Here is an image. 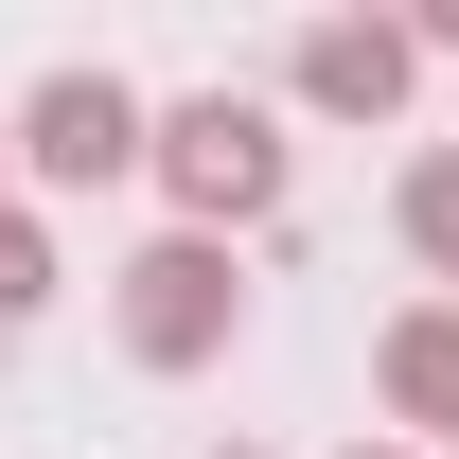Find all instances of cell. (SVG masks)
I'll list each match as a JSON object with an SVG mask.
<instances>
[{"label":"cell","mask_w":459,"mask_h":459,"mask_svg":"<svg viewBox=\"0 0 459 459\" xmlns=\"http://www.w3.org/2000/svg\"><path fill=\"white\" fill-rule=\"evenodd\" d=\"M36 318H54V212L18 195L0 212V336H36Z\"/></svg>","instance_id":"7"},{"label":"cell","mask_w":459,"mask_h":459,"mask_svg":"<svg viewBox=\"0 0 459 459\" xmlns=\"http://www.w3.org/2000/svg\"><path fill=\"white\" fill-rule=\"evenodd\" d=\"M0 212H18V124H0Z\"/></svg>","instance_id":"8"},{"label":"cell","mask_w":459,"mask_h":459,"mask_svg":"<svg viewBox=\"0 0 459 459\" xmlns=\"http://www.w3.org/2000/svg\"><path fill=\"white\" fill-rule=\"evenodd\" d=\"M18 177H36V195L160 177V107H142L124 71H36V107H18Z\"/></svg>","instance_id":"2"},{"label":"cell","mask_w":459,"mask_h":459,"mask_svg":"<svg viewBox=\"0 0 459 459\" xmlns=\"http://www.w3.org/2000/svg\"><path fill=\"white\" fill-rule=\"evenodd\" d=\"M230 459H265V442H230Z\"/></svg>","instance_id":"10"},{"label":"cell","mask_w":459,"mask_h":459,"mask_svg":"<svg viewBox=\"0 0 459 459\" xmlns=\"http://www.w3.org/2000/svg\"><path fill=\"white\" fill-rule=\"evenodd\" d=\"M406 71H424V36H406V18H300L283 89H300L318 124H389V107H406Z\"/></svg>","instance_id":"4"},{"label":"cell","mask_w":459,"mask_h":459,"mask_svg":"<svg viewBox=\"0 0 459 459\" xmlns=\"http://www.w3.org/2000/svg\"><path fill=\"white\" fill-rule=\"evenodd\" d=\"M389 230H406V247H424V265H442V283H459V142H424V160H406V195H389Z\"/></svg>","instance_id":"6"},{"label":"cell","mask_w":459,"mask_h":459,"mask_svg":"<svg viewBox=\"0 0 459 459\" xmlns=\"http://www.w3.org/2000/svg\"><path fill=\"white\" fill-rule=\"evenodd\" d=\"M107 318H124V353H142V371H212V353L247 336V283H230L212 230H160V247L107 283Z\"/></svg>","instance_id":"3"},{"label":"cell","mask_w":459,"mask_h":459,"mask_svg":"<svg viewBox=\"0 0 459 459\" xmlns=\"http://www.w3.org/2000/svg\"><path fill=\"white\" fill-rule=\"evenodd\" d=\"M371 389H389V424H442V459H459V300L389 318V353H371Z\"/></svg>","instance_id":"5"},{"label":"cell","mask_w":459,"mask_h":459,"mask_svg":"<svg viewBox=\"0 0 459 459\" xmlns=\"http://www.w3.org/2000/svg\"><path fill=\"white\" fill-rule=\"evenodd\" d=\"M353 459H424V442H353Z\"/></svg>","instance_id":"9"},{"label":"cell","mask_w":459,"mask_h":459,"mask_svg":"<svg viewBox=\"0 0 459 459\" xmlns=\"http://www.w3.org/2000/svg\"><path fill=\"white\" fill-rule=\"evenodd\" d=\"M160 195L177 230H265L283 212V107H247V89H195V107H160Z\"/></svg>","instance_id":"1"}]
</instances>
